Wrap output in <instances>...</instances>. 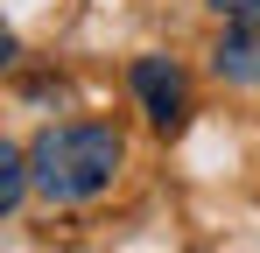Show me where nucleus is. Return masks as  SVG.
<instances>
[{"label":"nucleus","mask_w":260,"mask_h":253,"mask_svg":"<svg viewBox=\"0 0 260 253\" xmlns=\"http://www.w3.org/2000/svg\"><path fill=\"white\" fill-rule=\"evenodd\" d=\"M127 162V141L99 120H71V126H43L28 141V169H36V190L49 204H85L99 190H113V176Z\"/></svg>","instance_id":"obj_1"},{"label":"nucleus","mask_w":260,"mask_h":253,"mask_svg":"<svg viewBox=\"0 0 260 253\" xmlns=\"http://www.w3.org/2000/svg\"><path fill=\"white\" fill-rule=\"evenodd\" d=\"M134 91H141L148 120L162 126V134L183 126V113H190V84H183V71H176L169 56H141V64H134Z\"/></svg>","instance_id":"obj_2"},{"label":"nucleus","mask_w":260,"mask_h":253,"mask_svg":"<svg viewBox=\"0 0 260 253\" xmlns=\"http://www.w3.org/2000/svg\"><path fill=\"white\" fill-rule=\"evenodd\" d=\"M211 71L225 84H260V21H232L211 49Z\"/></svg>","instance_id":"obj_3"},{"label":"nucleus","mask_w":260,"mask_h":253,"mask_svg":"<svg viewBox=\"0 0 260 253\" xmlns=\"http://www.w3.org/2000/svg\"><path fill=\"white\" fill-rule=\"evenodd\" d=\"M36 183V169L21 148H0V211H21V190Z\"/></svg>","instance_id":"obj_4"},{"label":"nucleus","mask_w":260,"mask_h":253,"mask_svg":"<svg viewBox=\"0 0 260 253\" xmlns=\"http://www.w3.org/2000/svg\"><path fill=\"white\" fill-rule=\"evenodd\" d=\"M218 14H232V21H260V0H211Z\"/></svg>","instance_id":"obj_5"}]
</instances>
